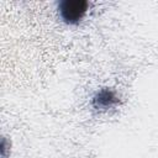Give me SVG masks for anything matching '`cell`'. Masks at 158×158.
I'll list each match as a JSON object with an SVG mask.
<instances>
[{
  "label": "cell",
  "mask_w": 158,
  "mask_h": 158,
  "mask_svg": "<svg viewBox=\"0 0 158 158\" xmlns=\"http://www.w3.org/2000/svg\"><path fill=\"white\" fill-rule=\"evenodd\" d=\"M60 17L68 23L79 22L88 10V1L84 0H64L59 2Z\"/></svg>",
  "instance_id": "obj_1"
}]
</instances>
